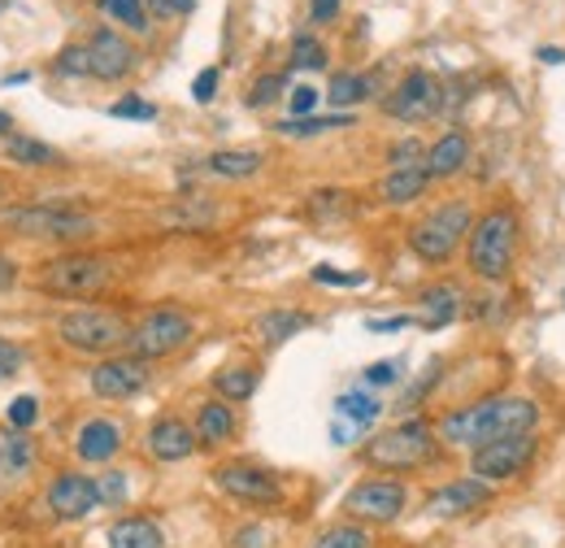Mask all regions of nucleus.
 <instances>
[{
	"label": "nucleus",
	"instance_id": "5fc2aeb1",
	"mask_svg": "<svg viewBox=\"0 0 565 548\" xmlns=\"http://www.w3.org/2000/svg\"><path fill=\"white\" fill-rule=\"evenodd\" d=\"M174 4V13H192L196 9V0H170Z\"/></svg>",
	"mask_w": 565,
	"mask_h": 548
},
{
	"label": "nucleus",
	"instance_id": "3c124183",
	"mask_svg": "<svg viewBox=\"0 0 565 548\" xmlns=\"http://www.w3.org/2000/svg\"><path fill=\"white\" fill-rule=\"evenodd\" d=\"M13 283H18V262H13V257H4V253H0V292H9V287H13Z\"/></svg>",
	"mask_w": 565,
	"mask_h": 548
},
{
	"label": "nucleus",
	"instance_id": "b1692460",
	"mask_svg": "<svg viewBox=\"0 0 565 548\" xmlns=\"http://www.w3.org/2000/svg\"><path fill=\"white\" fill-rule=\"evenodd\" d=\"M192 431H196V444H201V449H222V444L235 435V410L213 397V401H205V405L196 410Z\"/></svg>",
	"mask_w": 565,
	"mask_h": 548
},
{
	"label": "nucleus",
	"instance_id": "f704fd0d",
	"mask_svg": "<svg viewBox=\"0 0 565 548\" xmlns=\"http://www.w3.org/2000/svg\"><path fill=\"white\" fill-rule=\"evenodd\" d=\"M327 44L313 35H296L291 40V70H327Z\"/></svg>",
	"mask_w": 565,
	"mask_h": 548
},
{
	"label": "nucleus",
	"instance_id": "ea45409f",
	"mask_svg": "<svg viewBox=\"0 0 565 548\" xmlns=\"http://www.w3.org/2000/svg\"><path fill=\"white\" fill-rule=\"evenodd\" d=\"M361 383L365 388H392V383H401V361H374V366H365L361 370Z\"/></svg>",
	"mask_w": 565,
	"mask_h": 548
},
{
	"label": "nucleus",
	"instance_id": "8fccbe9b",
	"mask_svg": "<svg viewBox=\"0 0 565 548\" xmlns=\"http://www.w3.org/2000/svg\"><path fill=\"white\" fill-rule=\"evenodd\" d=\"M340 4L344 0H309V18L313 22H331V18H340Z\"/></svg>",
	"mask_w": 565,
	"mask_h": 548
},
{
	"label": "nucleus",
	"instance_id": "473e14b6",
	"mask_svg": "<svg viewBox=\"0 0 565 548\" xmlns=\"http://www.w3.org/2000/svg\"><path fill=\"white\" fill-rule=\"evenodd\" d=\"M335 413L340 418H349L353 426H374V418L383 413V405H379V397H370V392H344L340 401H335Z\"/></svg>",
	"mask_w": 565,
	"mask_h": 548
},
{
	"label": "nucleus",
	"instance_id": "ddd939ff",
	"mask_svg": "<svg viewBox=\"0 0 565 548\" xmlns=\"http://www.w3.org/2000/svg\"><path fill=\"white\" fill-rule=\"evenodd\" d=\"M148 379H152V370H148V361L140 357H122V352H114V357H100L96 366H92V375H87V383H92V392L100 397V401H131V397H140L143 388H148Z\"/></svg>",
	"mask_w": 565,
	"mask_h": 548
},
{
	"label": "nucleus",
	"instance_id": "a19ab883",
	"mask_svg": "<svg viewBox=\"0 0 565 548\" xmlns=\"http://www.w3.org/2000/svg\"><path fill=\"white\" fill-rule=\"evenodd\" d=\"M313 283H327V287H365L370 283V274L365 271H335V266H313Z\"/></svg>",
	"mask_w": 565,
	"mask_h": 548
},
{
	"label": "nucleus",
	"instance_id": "393cba45",
	"mask_svg": "<svg viewBox=\"0 0 565 548\" xmlns=\"http://www.w3.org/2000/svg\"><path fill=\"white\" fill-rule=\"evenodd\" d=\"M4 157L13 166H26V170H57V166H66L62 148H53V144H44V139L35 136H9L4 139Z\"/></svg>",
	"mask_w": 565,
	"mask_h": 548
},
{
	"label": "nucleus",
	"instance_id": "c03bdc74",
	"mask_svg": "<svg viewBox=\"0 0 565 548\" xmlns=\"http://www.w3.org/2000/svg\"><path fill=\"white\" fill-rule=\"evenodd\" d=\"M318 92L309 87V83H300V87H291V96H287V105H291V118H309L313 109H318Z\"/></svg>",
	"mask_w": 565,
	"mask_h": 548
},
{
	"label": "nucleus",
	"instance_id": "2eb2a0df",
	"mask_svg": "<svg viewBox=\"0 0 565 548\" xmlns=\"http://www.w3.org/2000/svg\"><path fill=\"white\" fill-rule=\"evenodd\" d=\"M100 505V492H96V479L83 475V471H62L49 483V509L62 518V523H83L92 509Z\"/></svg>",
	"mask_w": 565,
	"mask_h": 548
},
{
	"label": "nucleus",
	"instance_id": "f3484780",
	"mask_svg": "<svg viewBox=\"0 0 565 548\" xmlns=\"http://www.w3.org/2000/svg\"><path fill=\"white\" fill-rule=\"evenodd\" d=\"M143 449H148L152 462L174 466V462H188L201 444H196V431H192L183 418H157V422L148 426V435H143Z\"/></svg>",
	"mask_w": 565,
	"mask_h": 548
},
{
	"label": "nucleus",
	"instance_id": "58836bf2",
	"mask_svg": "<svg viewBox=\"0 0 565 548\" xmlns=\"http://www.w3.org/2000/svg\"><path fill=\"white\" fill-rule=\"evenodd\" d=\"M57 74H62V78H83V74H92V70H87V44H71V49H62V53H57Z\"/></svg>",
	"mask_w": 565,
	"mask_h": 548
},
{
	"label": "nucleus",
	"instance_id": "a18cd8bd",
	"mask_svg": "<svg viewBox=\"0 0 565 548\" xmlns=\"http://www.w3.org/2000/svg\"><path fill=\"white\" fill-rule=\"evenodd\" d=\"M22 361H26V352H22L13 340H4V336H0V383H4V379H13V375L22 370Z\"/></svg>",
	"mask_w": 565,
	"mask_h": 548
},
{
	"label": "nucleus",
	"instance_id": "4be33fe9",
	"mask_svg": "<svg viewBox=\"0 0 565 548\" xmlns=\"http://www.w3.org/2000/svg\"><path fill=\"white\" fill-rule=\"evenodd\" d=\"M426 188H430V175L423 166H396L379 179V201L383 205H409V201L423 197Z\"/></svg>",
	"mask_w": 565,
	"mask_h": 548
},
{
	"label": "nucleus",
	"instance_id": "37998d69",
	"mask_svg": "<svg viewBox=\"0 0 565 548\" xmlns=\"http://www.w3.org/2000/svg\"><path fill=\"white\" fill-rule=\"evenodd\" d=\"M35 418H40V401L35 397H13V405H9V426L13 431L35 426Z\"/></svg>",
	"mask_w": 565,
	"mask_h": 548
},
{
	"label": "nucleus",
	"instance_id": "cd10ccee",
	"mask_svg": "<svg viewBox=\"0 0 565 548\" xmlns=\"http://www.w3.org/2000/svg\"><path fill=\"white\" fill-rule=\"evenodd\" d=\"M262 166H266V157L257 148H217L205 161V170L217 179H253V175H262Z\"/></svg>",
	"mask_w": 565,
	"mask_h": 548
},
{
	"label": "nucleus",
	"instance_id": "de8ad7c7",
	"mask_svg": "<svg viewBox=\"0 0 565 548\" xmlns=\"http://www.w3.org/2000/svg\"><path fill=\"white\" fill-rule=\"evenodd\" d=\"M217 78H222V70H217V66L201 70V74L192 78V96H196L201 105H210L213 96H217Z\"/></svg>",
	"mask_w": 565,
	"mask_h": 548
},
{
	"label": "nucleus",
	"instance_id": "7ed1b4c3",
	"mask_svg": "<svg viewBox=\"0 0 565 548\" xmlns=\"http://www.w3.org/2000/svg\"><path fill=\"white\" fill-rule=\"evenodd\" d=\"M435 453H439V435H435V426H430L426 418H405V422L379 431V435L365 444L361 457H365L374 471H387V475H414V471H423V466L435 462Z\"/></svg>",
	"mask_w": 565,
	"mask_h": 548
},
{
	"label": "nucleus",
	"instance_id": "f03ea898",
	"mask_svg": "<svg viewBox=\"0 0 565 548\" xmlns=\"http://www.w3.org/2000/svg\"><path fill=\"white\" fill-rule=\"evenodd\" d=\"M518 231L522 222L513 205H492L488 213H479L466 235V266L483 283H509L518 266Z\"/></svg>",
	"mask_w": 565,
	"mask_h": 548
},
{
	"label": "nucleus",
	"instance_id": "c85d7f7f",
	"mask_svg": "<svg viewBox=\"0 0 565 548\" xmlns=\"http://www.w3.org/2000/svg\"><path fill=\"white\" fill-rule=\"evenodd\" d=\"M257 383H262L257 366H222V370L213 375V392H217V401H226V405L248 401V397L257 392Z\"/></svg>",
	"mask_w": 565,
	"mask_h": 548
},
{
	"label": "nucleus",
	"instance_id": "423d86ee",
	"mask_svg": "<svg viewBox=\"0 0 565 548\" xmlns=\"http://www.w3.org/2000/svg\"><path fill=\"white\" fill-rule=\"evenodd\" d=\"M57 336L71 344L74 352H92V357H114L118 348H127L131 327L109 314V309H92V305H78L71 314H62L57 323Z\"/></svg>",
	"mask_w": 565,
	"mask_h": 548
},
{
	"label": "nucleus",
	"instance_id": "412c9836",
	"mask_svg": "<svg viewBox=\"0 0 565 548\" xmlns=\"http://www.w3.org/2000/svg\"><path fill=\"white\" fill-rule=\"evenodd\" d=\"M105 545L109 548H166V531H161V523L148 518V514H127V518L109 523Z\"/></svg>",
	"mask_w": 565,
	"mask_h": 548
},
{
	"label": "nucleus",
	"instance_id": "9d476101",
	"mask_svg": "<svg viewBox=\"0 0 565 548\" xmlns=\"http://www.w3.org/2000/svg\"><path fill=\"white\" fill-rule=\"evenodd\" d=\"M405 505H409V487L401 479H361L349 487V496H344V514L353 518V523H374V527H387V523H396L401 514H405Z\"/></svg>",
	"mask_w": 565,
	"mask_h": 548
},
{
	"label": "nucleus",
	"instance_id": "7c9ffc66",
	"mask_svg": "<svg viewBox=\"0 0 565 548\" xmlns=\"http://www.w3.org/2000/svg\"><path fill=\"white\" fill-rule=\"evenodd\" d=\"M370 96H374V78H370V74H353V70H340V74L331 78V87H327V101L340 105V109L361 105V101H370Z\"/></svg>",
	"mask_w": 565,
	"mask_h": 548
},
{
	"label": "nucleus",
	"instance_id": "aec40b11",
	"mask_svg": "<svg viewBox=\"0 0 565 548\" xmlns=\"http://www.w3.org/2000/svg\"><path fill=\"white\" fill-rule=\"evenodd\" d=\"M466 166H470V136L466 131H444L423 157V170L430 175V183L435 179H457Z\"/></svg>",
	"mask_w": 565,
	"mask_h": 548
},
{
	"label": "nucleus",
	"instance_id": "bb28decb",
	"mask_svg": "<svg viewBox=\"0 0 565 548\" xmlns=\"http://www.w3.org/2000/svg\"><path fill=\"white\" fill-rule=\"evenodd\" d=\"M157 222L170 226V231H210L213 222H217V209H213L210 197H192V201H179V205L161 209Z\"/></svg>",
	"mask_w": 565,
	"mask_h": 548
},
{
	"label": "nucleus",
	"instance_id": "6ab92c4d",
	"mask_svg": "<svg viewBox=\"0 0 565 548\" xmlns=\"http://www.w3.org/2000/svg\"><path fill=\"white\" fill-rule=\"evenodd\" d=\"M122 453V426L109 422V418H87L74 435V457L83 466H105Z\"/></svg>",
	"mask_w": 565,
	"mask_h": 548
},
{
	"label": "nucleus",
	"instance_id": "72a5a7b5",
	"mask_svg": "<svg viewBox=\"0 0 565 548\" xmlns=\"http://www.w3.org/2000/svg\"><path fill=\"white\" fill-rule=\"evenodd\" d=\"M96 4H100V13H105V18H114V22L131 27L136 35L148 31V4H143V0H96Z\"/></svg>",
	"mask_w": 565,
	"mask_h": 548
},
{
	"label": "nucleus",
	"instance_id": "dca6fc26",
	"mask_svg": "<svg viewBox=\"0 0 565 548\" xmlns=\"http://www.w3.org/2000/svg\"><path fill=\"white\" fill-rule=\"evenodd\" d=\"M136 49H131V40H122L118 31H109V27H100L92 40H87V70H92V78H100V83H118V78H127L131 70H136Z\"/></svg>",
	"mask_w": 565,
	"mask_h": 548
},
{
	"label": "nucleus",
	"instance_id": "4c0bfd02",
	"mask_svg": "<svg viewBox=\"0 0 565 548\" xmlns=\"http://www.w3.org/2000/svg\"><path fill=\"white\" fill-rule=\"evenodd\" d=\"M96 492H100V505H122L127 492H131V483H127L122 471H105V475L96 479Z\"/></svg>",
	"mask_w": 565,
	"mask_h": 548
},
{
	"label": "nucleus",
	"instance_id": "4468645a",
	"mask_svg": "<svg viewBox=\"0 0 565 548\" xmlns=\"http://www.w3.org/2000/svg\"><path fill=\"white\" fill-rule=\"evenodd\" d=\"M495 487L483 479H475V475H466V479H448L444 487H435L430 496L423 500V514L426 518H466V514H479L483 505H492Z\"/></svg>",
	"mask_w": 565,
	"mask_h": 548
},
{
	"label": "nucleus",
	"instance_id": "e433bc0d",
	"mask_svg": "<svg viewBox=\"0 0 565 548\" xmlns=\"http://www.w3.org/2000/svg\"><path fill=\"white\" fill-rule=\"evenodd\" d=\"M109 114H114V118H131V123H152V118H157V105H152V101H140V96H122V101L109 105Z\"/></svg>",
	"mask_w": 565,
	"mask_h": 548
},
{
	"label": "nucleus",
	"instance_id": "4d7b16f0",
	"mask_svg": "<svg viewBox=\"0 0 565 548\" xmlns=\"http://www.w3.org/2000/svg\"><path fill=\"white\" fill-rule=\"evenodd\" d=\"M4 192H9V188H4V179H0V201H4Z\"/></svg>",
	"mask_w": 565,
	"mask_h": 548
},
{
	"label": "nucleus",
	"instance_id": "39448f33",
	"mask_svg": "<svg viewBox=\"0 0 565 548\" xmlns=\"http://www.w3.org/2000/svg\"><path fill=\"white\" fill-rule=\"evenodd\" d=\"M0 226L22 235V240H57V244H74L87 240L96 231V218L71 205H9L0 209Z\"/></svg>",
	"mask_w": 565,
	"mask_h": 548
},
{
	"label": "nucleus",
	"instance_id": "c756f323",
	"mask_svg": "<svg viewBox=\"0 0 565 548\" xmlns=\"http://www.w3.org/2000/svg\"><path fill=\"white\" fill-rule=\"evenodd\" d=\"M356 118L353 114H327V118H282L275 123V131L287 139H313V136H327V131H344V127H353Z\"/></svg>",
	"mask_w": 565,
	"mask_h": 548
},
{
	"label": "nucleus",
	"instance_id": "09e8293b",
	"mask_svg": "<svg viewBox=\"0 0 565 548\" xmlns=\"http://www.w3.org/2000/svg\"><path fill=\"white\" fill-rule=\"evenodd\" d=\"M365 327L379 331V336H387V331H405V327H414V318H409V314H396V318H370Z\"/></svg>",
	"mask_w": 565,
	"mask_h": 548
},
{
	"label": "nucleus",
	"instance_id": "0eeeda50",
	"mask_svg": "<svg viewBox=\"0 0 565 548\" xmlns=\"http://www.w3.org/2000/svg\"><path fill=\"white\" fill-rule=\"evenodd\" d=\"M192 336H196L192 314H183V309H174V305H161V309L143 314L140 323L131 327L127 348H131V357H140V361H161V357L188 348Z\"/></svg>",
	"mask_w": 565,
	"mask_h": 548
},
{
	"label": "nucleus",
	"instance_id": "79ce46f5",
	"mask_svg": "<svg viewBox=\"0 0 565 548\" xmlns=\"http://www.w3.org/2000/svg\"><path fill=\"white\" fill-rule=\"evenodd\" d=\"M426 148L418 144V139H401V144H392V152H387V166L396 170V166H423Z\"/></svg>",
	"mask_w": 565,
	"mask_h": 548
},
{
	"label": "nucleus",
	"instance_id": "13d9d810",
	"mask_svg": "<svg viewBox=\"0 0 565 548\" xmlns=\"http://www.w3.org/2000/svg\"><path fill=\"white\" fill-rule=\"evenodd\" d=\"M562 301H565V292H562Z\"/></svg>",
	"mask_w": 565,
	"mask_h": 548
},
{
	"label": "nucleus",
	"instance_id": "20e7f679",
	"mask_svg": "<svg viewBox=\"0 0 565 548\" xmlns=\"http://www.w3.org/2000/svg\"><path fill=\"white\" fill-rule=\"evenodd\" d=\"M470 226H475V213L466 201H444V205H435L430 213H423L414 226H409V249H414V257L426 262V266H444L461 244H466V235H470Z\"/></svg>",
	"mask_w": 565,
	"mask_h": 548
},
{
	"label": "nucleus",
	"instance_id": "a211bd4d",
	"mask_svg": "<svg viewBox=\"0 0 565 548\" xmlns=\"http://www.w3.org/2000/svg\"><path fill=\"white\" fill-rule=\"evenodd\" d=\"M31 471H35V440L26 431L4 426L0 431V500L31 479Z\"/></svg>",
	"mask_w": 565,
	"mask_h": 548
},
{
	"label": "nucleus",
	"instance_id": "1a4fd4ad",
	"mask_svg": "<svg viewBox=\"0 0 565 548\" xmlns=\"http://www.w3.org/2000/svg\"><path fill=\"white\" fill-rule=\"evenodd\" d=\"M535 457H540L535 431H526V435H504V440H492V444H483V449L470 453V475L495 487V483H509V479H518V475H526V471L535 466Z\"/></svg>",
	"mask_w": 565,
	"mask_h": 548
},
{
	"label": "nucleus",
	"instance_id": "c9c22d12",
	"mask_svg": "<svg viewBox=\"0 0 565 548\" xmlns=\"http://www.w3.org/2000/svg\"><path fill=\"white\" fill-rule=\"evenodd\" d=\"M282 92H287V74H262L253 87H248V105L253 109H266V105H275Z\"/></svg>",
	"mask_w": 565,
	"mask_h": 548
},
{
	"label": "nucleus",
	"instance_id": "f257e3e1",
	"mask_svg": "<svg viewBox=\"0 0 565 548\" xmlns=\"http://www.w3.org/2000/svg\"><path fill=\"white\" fill-rule=\"evenodd\" d=\"M540 426V405L531 397H483L475 405H461V410H448L439 418L435 435L448 444V449H483L492 440L504 435H526Z\"/></svg>",
	"mask_w": 565,
	"mask_h": 548
},
{
	"label": "nucleus",
	"instance_id": "9b49d317",
	"mask_svg": "<svg viewBox=\"0 0 565 548\" xmlns=\"http://www.w3.org/2000/svg\"><path fill=\"white\" fill-rule=\"evenodd\" d=\"M213 487L226 492L239 505H253V509H270V505L282 500L279 475L266 471V466H257V462H222L213 471Z\"/></svg>",
	"mask_w": 565,
	"mask_h": 548
},
{
	"label": "nucleus",
	"instance_id": "2f4dec72",
	"mask_svg": "<svg viewBox=\"0 0 565 548\" xmlns=\"http://www.w3.org/2000/svg\"><path fill=\"white\" fill-rule=\"evenodd\" d=\"M309 548H374V536H370L365 523H353V518H349V523H335V527L318 531Z\"/></svg>",
	"mask_w": 565,
	"mask_h": 548
},
{
	"label": "nucleus",
	"instance_id": "f8f14e48",
	"mask_svg": "<svg viewBox=\"0 0 565 548\" xmlns=\"http://www.w3.org/2000/svg\"><path fill=\"white\" fill-rule=\"evenodd\" d=\"M383 109H387L396 123L418 127V123H430V118L444 109V87H439V78H435L430 70H409V74L396 83V92L383 101Z\"/></svg>",
	"mask_w": 565,
	"mask_h": 548
},
{
	"label": "nucleus",
	"instance_id": "6e6552de",
	"mask_svg": "<svg viewBox=\"0 0 565 548\" xmlns=\"http://www.w3.org/2000/svg\"><path fill=\"white\" fill-rule=\"evenodd\" d=\"M109 278H114L109 257H100V253H62V257H53V262L44 266L40 287L53 292V296H78V301H83V296L105 292Z\"/></svg>",
	"mask_w": 565,
	"mask_h": 548
},
{
	"label": "nucleus",
	"instance_id": "864d4df0",
	"mask_svg": "<svg viewBox=\"0 0 565 548\" xmlns=\"http://www.w3.org/2000/svg\"><path fill=\"white\" fill-rule=\"evenodd\" d=\"M143 4H148L152 18H174V4L170 0H143Z\"/></svg>",
	"mask_w": 565,
	"mask_h": 548
},
{
	"label": "nucleus",
	"instance_id": "49530a36",
	"mask_svg": "<svg viewBox=\"0 0 565 548\" xmlns=\"http://www.w3.org/2000/svg\"><path fill=\"white\" fill-rule=\"evenodd\" d=\"M231 548H270V531L262 523H248V527H239L231 536Z\"/></svg>",
	"mask_w": 565,
	"mask_h": 548
},
{
	"label": "nucleus",
	"instance_id": "603ef678",
	"mask_svg": "<svg viewBox=\"0 0 565 548\" xmlns=\"http://www.w3.org/2000/svg\"><path fill=\"white\" fill-rule=\"evenodd\" d=\"M535 57H540L544 66H565V49H540Z\"/></svg>",
	"mask_w": 565,
	"mask_h": 548
},
{
	"label": "nucleus",
	"instance_id": "a878e982",
	"mask_svg": "<svg viewBox=\"0 0 565 548\" xmlns=\"http://www.w3.org/2000/svg\"><path fill=\"white\" fill-rule=\"evenodd\" d=\"M461 292L452 287V283H430L423 296H418V309H423V327L426 331H439V327H448L457 314H461Z\"/></svg>",
	"mask_w": 565,
	"mask_h": 548
},
{
	"label": "nucleus",
	"instance_id": "5701e85b",
	"mask_svg": "<svg viewBox=\"0 0 565 548\" xmlns=\"http://www.w3.org/2000/svg\"><path fill=\"white\" fill-rule=\"evenodd\" d=\"M309 327H313V318L305 309H291V305H275V309L257 314V336H262V344H270V348H279V344H287L291 336H300V331H309Z\"/></svg>",
	"mask_w": 565,
	"mask_h": 548
},
{
	"label": "nucleus",
	"instance_id": "6e6d98bb",
	"mask_svg": "<svg viewBox=\"0 0 565 548\" xmlns=\"http://www.w3.org/2000/svg\"><path fill=\"white\" fill-rule=\"evenodd\" d=\"M9 131H13V118H9L4 109H0V136H9Z\"/></svg>",
	"mask_w": 565,
	"mask_h": 548
}]
</instances>
